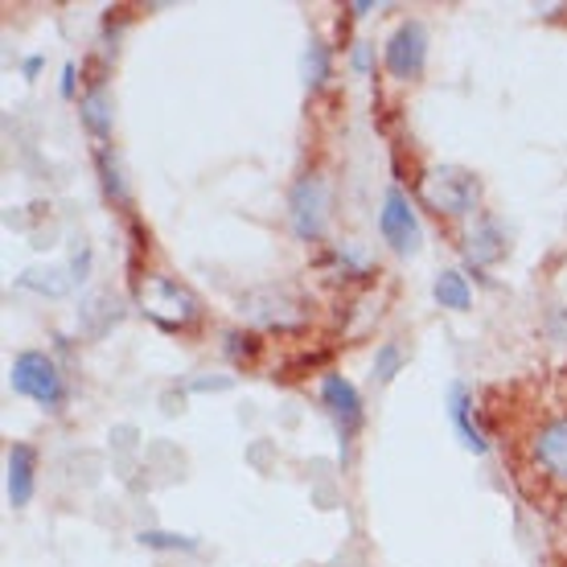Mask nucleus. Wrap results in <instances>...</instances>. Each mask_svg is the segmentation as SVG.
Wrapping results in <instances>:
<instances>
[{
  "instance_id": "obj_1",
  "label": "nucleus",
  "mask_w": 567,
  "mask_h": 567,
  "mask_svg": "<svg viewBox=\"0 0 567 567\" xmlns=\"http://www.w3.org/2000/svg\"><path fill=\"white\" fill-rule=\"evenodd\" d=\"M420 198L432 214L440 218H477V206H482V182L477 173L465 169V165H432V169L420 177Z\"/></svg>"
},
{
  "instance_id": "obj_2",
  "label": "nucleus",
  "mask_w": 567,
  "mask_h": 567,
  "mask_svg": "<svg viewBox=\"0 0 567 567\" xmlns=\"http://www.w3.org/2000/svg\"><path fill=\"white\" fill-rule=\"evenodd\" d=\"M9 386L21 399H33L42 412H62L71 399L66 374L58 370V362L45 350H21L13 358V370H9Z\"/></svg>"
},
{
  "instance_id": "obj_3",
  "label": "nucleus",
  "mask_w": 567,
  "mask_h": 567,
  "mask_svg": "<svg viewBox=\"0 0 567 567\" xmlns=\"http://www.w3.org/2000/svg\"><path fill=\"white\" fill-rule=\"evenodd\" d=\"M329 182L321 169L300 173L292 189H288V230L297 243H317L329 227Z\"/></svg>"
},
{
  "instance_id": "obj_4",
  "label": "nucleus",
  "mask_w": 567,
  "mask_h": 567,
  "mask_svg": "<svg viewBox=\"0 0 567 567\" xmlns=\"http://www.w3.org/2000/svg\"><path fill=\"white\" fill-rule=\"evenodd\" d=\"M141 309L144 317L161 326L165 333H185L202 317L198 297L185 284L169 280V276H148L141 288Z\"/></svg>"
},
{
  "instance_id": "obj_5",
  "label": "nucleus",
  "mask_w": 567,
  "mask_h": 567,
  "mask_svg": "<svg viewBox=\"0 0 567 567\" xmlns=\"http://www.w3.org/2000/svg\"><path fill=\"white\" fill-rule=\"evenodd\" d=\"M379 235L383 243L395 251V256L412 259L420 247H424V227H420V214H415L412 198L391 185L383 194V206H379Z\"/></svg>"
},
{
  "instance_id": "obj_6",
  "label": "nucleus",
  "mask_w": 567,
  "mask_h": 567,
  "mask_svg": "<svg viewBox=\"0 0 567 567\" xmlns=\"http://www.w3.org/2000/svg\"><path fill=\"white\" fill-rule=\"evenodd\" d=\"M383 66L386 74L395 79V83H415L427 66V29L408 17V21H399L391 29V38L383 45Z\"/></svg>"
},
{
  "instance_id": "obj_7",
  "label": "nucleus",
  "mask_w": 567,
  "mask_h": 567,
  "mask_svg": "<svg viewBox=\"0 0 567 567\" xmlns=\"http://www.w3.org/2000/svg\"><path fill=\"white\" fill-rule=\"evenodd\" d=\"M239 312L247 321H256L264 329H297L309 309H305V300L292 292V288H284V284H271V288H256V292H247L239 300Z\"/></svg>"
},
{
  "instance_id": "obj_8",
  "label": "nucleus",
  "mask_w": 567,
  "mask_h": 567,
  "mask_svg": "<svg viewBox=\"0 0 567 567\" xmlns=\"http://www.w3.org/2000/svg\"><path fill=\"white\" fill-rule=\"evenodd\" d=\"M321 408H326V415L333 420V427H338L341 449H350L354 436L362 432V424H367V408H362L358 386L350 383L346 374H333V370H329L326 379H321Z\"/></svg>"
},
{
  "instance_id": "obj_9",
  "label": "nucleus",
  "mask_w": 567,
  "mask_h": 567,
  "mask_svg": "<svg viewBox=\"0 0 567 567\" xmlns=\"http://www.w3.org/2000/svg\"><path fill=\"white\" fill-rule=\"evenodd\" d=\"M444 412H449V424H453V432L465 453H473V456L489 453V436H485L482 420H477V403H473V391H468L465 383H449Z\"/></svg>"
},
{
  "instance_id": "obj_10",
  "label": "nucleus",
  "mask_w": 567,
  "mask_h": 567,
  "mask_svg": "<svg viewBox=\"0 0 567 567\" xmlns=\"http://www.w3.org/2000/svg\"><path fill=\"white\" fill-rule=\"evenodd\" d=\"M461 251H465L468 268L482 271V268H494V264H502V259H506V251H511V243H506V230L497 227V218H489V214H477V218L465 227V243H461Z\"/></svg>"
},
{
  "instance_id": "obj_11",
  "label": "nucleus",
  "mask_w": 567,
  "mask_h": 567,
  "mask_svg": "<svg viewBox=\"0 0 567 567\" xmlns=\"http://www.w3.org/2000/svg\"><path fill=\"white\" fill-rule=\"evenodd\" d=\"M33 489H38V453L17 440L4 453V497L13 511H21V506H29Z\"/></svg>"
},
{
  "instance_id": "obj_12",
  "label": "nucleus",
  "mask_w": 567,
  "mask_h": 567,
  "mask_svg": "<svg viewBox=\"0 0 567 567\" xmlns=\"http://www.w3.org/2000/svg\"><path fill=\"white\" fill-rule=\"evenodd\" d=\"M535 465L551 477V482H567V415H555L535 432Z\"/></svg>"
},
{
  "instance_id": "obj_13",
  "label": "nucleus",
  "mask_w": 567,
  "mask_h": 567,
  "mask_svg": "<svg viewBox=\"0 0 567 567\" xmlns=\"http://www.w3.org/2000/svg\"><path fill=\"white\" fill-rule=\"evenodd\" d=\"M79 120H83V128L91 132L100 144L112 141L115 115H112V95H107V86L95 83V86H86L83 95H79Z\"/></svg>"
},
{
  "instance_id": "obj_14",
  "label": "nucleus",
  "mask_w": 567,
  "mask_h": 567,
  "mask_svg": "<svg viewBox=\"0 0 567 567\" xmlns=\"http://www.w3.org/2000/svg\"><path fill=\"white\" fill-rule=\"evenodd\" d=\"M120 317H124V300L112 297V292H95V297L83 300L79 326H83V333L100 338V333H107L112 326H120Z\"/></svg>"
},
{
  "instance_id": "obj_15",
  "label": "nucleus",
  "mask_w": 567,
  "mask_h": 567,
  "mask_svg": "<svg viewBox=\"0 0 567 567\" xmlns=\"http://www.w3.org/2000/svg\"><path fill=\"white\" fill-rule=\"evenodd\" d=\"M329 74H333V54H329V45L321 42V38H309L305 54H300V79H305V91H309V95L326 91Z\"/></svg>"
},
{
  "instance_id": "obj_16",
  "label": "nucleus",
  "mask_w": 567,
  "mask_h": 567,
  "mask_svg": "<svg viewBox=\"0 0 567 567\" xmlns=\"http://www.w3.org/2000/svg\"><path fill=\"white\" fill-rule=\"evenodd\" d=\"M432 297H436L440 309L449 312H468V305H473V288H468V280L461 276V271H440L436 280H432Z\"/></svg>"
},
{
  "instance_id": "obj_17",
  "label": "nucleus",
  "mask_w": 567,
  "mask_h": 567,
  "mask_svg": "<svg viewBox=\"0 0 567 567\" xmlns=\"http://www.w3.org/2000/svg\"><path fill=\"white\" fill-rule=\"evenodd\" d=\"M329 264L338 271L341 280H362L374 271V259H370L367 247H358V243H338L333 251H329Z\"/></svg>"
},
{
  "instance_id": "obj_18",
  "label": "nucleus",
  "mask_w": 567,
  "mask_h": 567,
  "mask_svg": "<svg viewBox=\"0 0 567 567\" xmlns=\"http://www.w3.org/2000/svg\"><path fill=\"white\" fill-rule=\"evenodd\" d=\"M17 288H33L42 297H66L74 288V276L66 268H33L25 276H17Z\"/></svg>"
},
{
  "instance_id": "obj_19",
  "label": "nucleus",
  "mask_w": 567,
  "mask_h": 567,
  "mask_svg": "<svg viewBox=\"0 0 567 567\" xmlns=\"http://www.w3.org/2000/svg\"><path fill=\"white\" fill-rule=\"evenodd\" d=\"M95 165H100L103 194L124 206V202H128V185H124V173H120V156H115L112 144H100V148H95Z\"/></svg>"
},
{
  "instance_id": "obj_20",
  "label": "nucleus",
  "mask_w": 567,
  "mask_h": 567,
  "mask_svg": "<svg viewBox=\"0 0 567 567\" xmlns=\"http://www.w3.org/2000/svg\"><path fill=\"white\" fill-rule=\"evenodd\" d=\"M399 370H403V346H399V341H383V346L374 350V362H370V374H374V383H379V386L395 383Z\"/></svg>"
},
{
  "instance_id": "obj_21",
  "label": "nucleus",
  "mask_w": 567,
  "mask_h": 567,
  "mask_svg": "<svg viewBox=\"0 0 567 567\" xmlns=\"http://www.w3.org/2000/svg\"><path fill=\"white\" fill-rule=\"evenodd\" d=\"M136 543L148 547V551H198L202 547L194 535H173V530H141Z\"/></svg>"
},
{
  "instance_id": "obj_22",
  "label": "nucleus",
  "mask_w": 567,
  "mask_h": 567,
  "mask_svg": "<svg viewBox=\"0 0 567 567\" xmlns=\"http://www.w3.org/2000/svg\"><path fill=\"white\" fill-rule=\"evenodd\" d=\"M223 350H227V358H235V362H239V358L251 362V358L259 354V338L256 333H243V329H230V333H223Z\"/></svg>"
},
{
  "instance_id": "obj_23",
  "label": "nucleus",
  "mask_w": 567,
  "mask_h": 567,
  "mask_svg": "<svg viewBox=\"0 0 567 567\" xmlns=\"http://www.w3.org/2000/svg\"><path fill=\"white\" fill-rule=\"evenodd\" d=\"M350 66H354V74H370V66H374V45L370 42L350 45Z\"/></svg>"
},
{
  "instance_id": "obj_24",
  "label": "nucleus",
  "mask_w": 567,
  "mask_h": 567,
  "mask_svg": "<svg viewBox=\"0 0 567 567\" xmlns=\"http://www.w3.org/2000/svg\"><path fill=\"white\" fill-rule=\"evenodd\" d=\"M71 276H74V284H83L86 276H91V247H79V251H74Z\"/></svg>"
},
{
  "instance_id": "obj_25",
  "label": "nucleus",
  "mask_w": 567,
  "mask_h": 567,
  "mask_svg": "<svg viewBox=\"0 0 567 567\" xmlns=\"http://www.w3.org/2000/svg\"><path fill=\"white\" fill-rule=\"evenodd\" d=\"M58 91H62L66 100L74 95V62H66V66H62V86H58Z\"/></svg>"
},
{
  "instance_id": "obj_26",
  "label": "nucleus",
  "mask_w": 567,
  "mask_h": 567,
  "mask_svg": "<svg viewBox=\"0 0 567 567\" xmlns=\"http://www.w3.org/2000/svg\"><path fill=\"white\" fill-rule=\"evenodd\" d=\"M346 9H350V17H358V21L374 13V4H370V0H354V4H346Z\"/></svg>"
},
{
  "instance_id": "obj_27",
  "label": "nucleus",
  "mask_w": 567,
  "mask_h": 567,
  "mask_svg": "<svg viewBox=\"0 0 567 567\" xmlns=\"http://www.w3.org/2000/svg\"><path fill=\"white\" fill-rule=\"evenodd\" d=\"M42 71V58L33 54V58H25V79H33V74Z\"/></svg>"
}]
</instances>
